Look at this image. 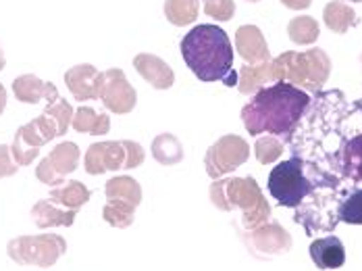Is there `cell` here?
<instances>
[{"label": "cell", "instance_id": "1", "mask_svg": "<svg viewBox=\"0 0 362 271\" xmlns=\"http://www.w3.org/2000/svg\"><path fill=\"white\" fill-rule=\"evenodd\" d=\"M308 103V94L298 86L275 81L254 94L252 100L242 109V121L250 136H288L302 119Z\"/></svg>", "mask_w": 362, "mask_h": 271}, {"label": "cell", "instance_id": "2", "mask_svg": "<svg viewBox=\"0 0 362 271\" xmlns=\"http://www.w3.org/2000/svg\"><path fill=\"white\" fill-rule=\"evenodd\" d=\"M180 48L185 65L200 81H223L229 88L238 86L231 40L218 25L200 23L192 28L181 40Z\"/></svg>", "mask_w": 362, "mask_h": 271}, {"label": "cell", "instance_id": "3", "mask_svg": "<svg viewBox=\"0 0 362 271\" xmlns=\"http://www.w3.org/2000/svg\"><path fill=\"white\" fill-rule=\"evenodd\" d=\"M275 81H288L291 86L321 88L329 78L331 61L323 48H310L306 52H284L271 61Z\"/></svg>", "mask_w": 362, "mask_h": 271}, {"label": "cell", "instance_id": "4", "mask_svg": "<svg viewBox=\"0 0 362 271\" xmlns=\"http://www.w3.org/2000/svg\"><path fill=\"white\" fill-rule=\"evenodd\" d=\"M211 202L221 211H233L238 207L244 209V224L248 228L269 215L267 200L262 198L252 178H229L213 182Z\"/></svg>", "mask_w": 362, "mask_h": 271}, {"label": "cell", "instance_id": "5", "mask_svg": "<svg viewBox=\"0 0 362 271\" xmlns=\"http://www.w3.org/2000/svg\"><path fill=\"white\" fill-rule=\"evenodd\" d=\"M67 253V242L59 233H37V236H17L8 240L6 255L17 265H34L48 270Z\"/></svg>", "mask_w": 362, "mask_h": 271}, {"label": "cell", "instance_id": "6", "mask_svg": "<svg viewBox=\"0 0 362 271\" xmlns=\"http://www.w3.org/2000/svg\"><path fill=\"white\" fill-rule=\"evenodd\" d=\"M313 188V182L304 173V161L298 156L281 161L269 175V192L284 207H298Z\"/></svg>", "mask_w": 362, "mask_h": 271}, {"label": "cell", "instance_id": "7", "mask_svg": "<svg viewBox=\"0 0 362 271\" xmlns=\"http://www.w3.org/2000/svg\"><path fill=\"white\" fill-rule=\"evenodd\" d=\"M248 155H250V149L244 138H240L235 134L223 136L206 151V156H204L206 173L213 180H218L221 175L231 173L238 167H242L248 161Z\"/></svg>", "mask_w": 362, "mask_h": 271}, {"label": "cell", "instance_id": "8", "mask_svg": "<svg viewBox=\"0 0 362 271\" xmlns=\"http://www.w3.org/2000/svg\"><path fill=\"white\" fill-rule=\"evenodd\" d=\"M79 167V149L75 142L57 144L50 155L44 156L36 167V178L46 186H61L67 175Z\"/></svg>", "mask_w": 362, "mask_h": 271}, {"label": "cell", "instance_id": "9", "mask_svg": "<svg viewBox=\"0 0 362 271\" xmlns=\"http://www.w3.org/2000/svg\"><path fill=\"white\" fill-rule=\"evenodd\" d=\"M100 100L115 115H127L136 109L138 92L125 78L123 69L112 67L103 71V86H100Z\"/></svg>", "mask_w": 362, "mask_h": 271}, {"label": "cell", "instance_id": "10", "mask_svg": "<svg viewBox=\"0 0 362 271\" xmlns=\"http://www.w3.org/2000/svg\"><path fill=\"white\" fill-rule=\"evenodd\" d=\"M125 146L123 140H107V142H96L88 149L83 156V169L90 175H103L107 171L125 169Z\"/></svg>", "mask_w": 362, "mask_h": 271}, {"label": "cell", "instance_id": "11", "mask_svg": "<svg viewBox=\"0 0 362 271\" xmlns=\"http://www.w3.org/2000/svg\"><path fill=\"white\" fill-rule=\"evenodd\" d=\"M65 86L69 88L71 96L77 103H88V100H98L100 98V86H103V74L90 65L81 63L65 71Z\"/></svg>", "mask_w": 362, "mask_h": 271}, {"label": "cell", "instance_id": "12", "mask_svg": "<svg viewBox=\"0 0 362 271\" xmlns=\"http://www.w3.org/2000/svg\"><path fill=\"white\" fill-rule=\"evenodd\" d=\"M235 50L246 65H258L271 61L269 44L256 25H242L235 32Z\"/></svg>", "mask_w": 362, "mask_h": 271}, {"label": "cell", "instance_id": "13", "mask_svg": "<svg viewBox=\"0 0 362 271\" xmlns=\"http://www.w3.org/2000/svg\"><path fill=\"white\" fill-rule=\"evenodd\" d=\"M13 94L19 103H25V105H37L42 100H46V105H48L59 98L57 86L52 81H42L32 74L13 79Z\"/></svg>", "mask_w": 362, "mask_h": 271}, {"label": "cell", "instance_id": "14", "mask_svg": "<svg viewBox=\"0 0 362 271\" xmlns=\"http://www.w3.org/2000/svg\"><path fill=\"white\" fill-rule=\"evenodd\" d=\"M134 67L154 90H169L175 81L173 69L156 54L140 52L134 57Z\"/></svg>", "mask_w": 362, "mask_h": 271}, {"label": "cell", "instance_id": "15", "mask_svg": "<svg viewBox=\"0 0 362 271\" xmlns=\"http://www.w3.org/2000/svg\"><path fill=\"white\" fill-rule=\"evenodd\" d=\"M310 259L319 270H339L346 263V248L337 236L317 238L310 244Z\"/></svg>", "mask_w": 362, "mask_h": 271}, {"label": "cell", "instance_id": "16", "mask_svg": "<svg viewBox=\"0 0 362 271\" xmlns=\"http://www.w3.org/2000/svg\"><path fill=\"white\" fill-rule=\"evenodd\" d=\"M15 136H19L28 146L40 151L44 144H48L50 140L59 138V125L54 123L52 117L42 113V115H37L36 119H32L30 123L21 125V127L15 132Z\"/></svg>", "mask_w": 362, "mask_h": 271}, {"label": "cell", "instance_id": "17", "mask_svg": "<svg viewBox=\"0 0 362 271\" xmlns=\"http://www.w3.org/2000/svg\"><path fill=\"white\" fill-rule=\"evenodd\" d=\"M77 217V211L63 209L52 200H37L32 207V219L40 230L48 228H69Z\"/></svg>", "mask_w": 362, "mask_h": 271}, {"label": "cell", "instance_id": "18", "mask_svg": "<svg viewBox=\"0 0 362 271\" xmlns=\"http://www.w3.org/2000/svg\"><path fill=\"white\" fill-rule=\"evenodd\" d=\"M90 196H92L90 188L77 180L63 182L61 186H54L50 190V200L63 209H69V211H79L90 200Z\"/></svg>", "mask_w": 362, "mask_h": 271}, {"label": "cell", "instance_id": "19", "mask_svg": "<svg viewBox=\"0 0 362 271\" xmlns=\"http://www.w3.org/2000/svg\"><path fill=\"white\" fill-rule=\"evenodd\" d=\"M323 21L331 32L348 34V30H352L358 23V15L350 4L341 0H331L323 8Z\"/></svg>", "mask_w": 362, "mask_h": 271}, {"label": "cell", "instance_id": "20", "mask_svg": "<svg viewBox=\"0 0 362 271\" xmlns=\"http://www.w3.org/2000/svg\"><path fill=\"white\" fill-rule=\"evenodd\" d=\"M71 125L77 134L107 136L110 129V119L107 113H96L92 107H79L73 113Z\"/></svg>", "mask_w": 362, "mask_h": 271}, {"label": "cell", "instance_id": "21", "mask_svg": "<svg viewBox=\"0 0 362 271\" xmlns=\"http://www.w3.org/2000/svg\"><path fill=\"white\" fill-rule=\"evenodd\" d=\"M271 81H275L271 71V61L258 65H244L238 74V88L242 94H256L258 90L264 88V83Z\"/></svg>", "mask_w": 362, "mask_h": 271}, {"label": "cell", "instance_id": "22", "mask_svg": "<svg viewBox=\"0 0 362 271\" xmlns=\"http://www.w3.org/2000/svg\"><path fill=\"white\" fill-rule=\"evenodd\" d=\"M105 194L109 200H123V202H129L134 207H140V202H142V188L129 175L110 178L105 184Z\"/></svg>", "mask_w": 362, "mask_h": 271}, {"label": "cell", "instance_id": "23", "mask_svg": "<svg viewBox=\"0 0 362 271\" xmlns=\"http://www.w3.org/2000/svg\"><path fill=\"white\" fill-rule=\"evenodd\" d=\"M152 156L156 163L165 165V167H173L183 161V146L177 140V136L173 134H158L152 140Z\"/></svg>", "mask_w": 362, "mask_h": 271}, {"label": "cell", "instance_id": "24", "mask_svg": "<svg viewBox=\"0 0 362 271\" xmlns=\"http://www.w3.org/2000/svg\"><path fill=\"white\" fill-rule=\"evenodd\" d=\"M163 11L171 25H192L200 13V0H167Z\"/></svg>", "mask_w": 362, "mask_h": 271}, {"label": "cell", "instance_id": "25", "mask_svg": "<svg viewBox=\"0 0 362 271\" xmlns=\"http://www.w3.org/2000/svg\"><path fill=\"white\" fill-rule=\"evenodd\" d=\"M341 169L344 175L354 180V182H362V134L350 138L344 149H341Z\"/></svg>", "mask_w": 362, "mask_h": 271}, {"label": "cell", "instance_id": "26", "mask_svg": "<svg viewBox=\"0 0 362 271\" xmlns=\"http://www.w3.org/2000/svg\"><path fill=\"white\" fill-rule=\"evenodd\" d=\"M288 36L293 44H313L317 42V38L321 36V28H319V21L315 17H308V15H300V17H293L290 23H288Z\"/></svg>", "mask_w": 362, "mask_h": 271}, {"label": "cell", "instance_id": "27", "mask_svg": "<svg viewBox=\"0 0 362 271\" xmlns=\"http://www.w3.org/2000/svg\"><path fill=\"white\" fill-rule=\"evenodd\" d=\"M136 209L134 204L129 202H123V200H109L103 209V219L112 226V228H119V230H125L134 224V217H136Z\"/></svg>", "mask_w": 362, "mask_h": 271}, {"label": "cell", "instance_id": "28", "mask_svg": "<svg viewBox=\"0 0 362 271\" xmlns=\"http://www.w3.org/2000/svg\"><path fill=\"white\" fill-rule=\"evenodd\" d=\"M337 217L344 224L362 226V188L348 194V198L337 209Z\"/></svg>", "mask_w": 362, "mask_h": 271}, {"label": "cell", "instance_id": "29", "mask_svg": "<svg viewBox=\"0 0 362 271\" xmlns=\"http://www.w3.org/2000/svg\"><path fill=\"white\" fill-rule=\"evenodd\" d=\"M44 113L48 117H52L54 119V123L59 125V136H65L67 134V129H69V125H71V119H73V107L65 100V98H57V100H52V103H48L46 105V109H44Z\"/></svg>", "mask_w": 362, "mask_h": 271}, {"label": "cell", "instance_id": "30", "mask_svg": "<svg viewBox=\"0 0 362 271\" xmlns=\"http://www.w3.org/2000/svg\"><path fill=\"white\" fill-rule=\"evenodd\" d=\"M254 151H256V158L267 165V163H273V161H277L281 156V142L277 138L264 136V138L256 140Z\"/></svg>", "mask_w": 362, "mask_h": 271}, {"label": "cell", "instance_id": "31", "mask_svg": "<svg viewBox=\"0 0 362 271\" xmlns=\"http://www.w3.org/2000/svg\"><path fill=\"white\" fill-rule=\"evenodd\" d=\"M204 13L215 21H229L235 15L233 0H202Z\"/></svg>", "mask_w": 362, "mask_h": 271}, {"label": "cell", "instance_id": "32", "mask_svg": "<svg viewBox=\"0 0 362 271\" xmlns=\"http://www.w3.org/2000/svg\"><path fill=\"white\" fill-rule=\"evenodd\" d=\"M123 146H125V155H127L125 169H136V167H140L144 163L146 153L142 144H138L134 140H123Z\"/></svg>", "mask_w": 362, "mask_h": 271}, {"label": "cell", "instance_id": "33", "mask_svg": "<svg viewBox=\"0 0 362 271\" xmlns=\"http://www.w3.org/2000/svg\"><path fill=\"white\" fill-rule=\"evenodd\" d=\"M19 171V165L11 155V146L0 144V178H11Z\"/></svg>", "mask_w": 362, "mask_h": 271}, {"label": "cell", "instance_id": "34", "mask_svg": "<svg viewBox=\"0 0 362 271\" xmlns=\"http://www.w3.org/2000/svg\"><path fill=\"white\" fill-rule=\"evenodd\" d=\"M310 2L313 0H281V4L291 8V11H304V8L310 6Z\"/></svg>", "mask_w": 362, "mask_h": 271}, {"label": "cell", "instance_id": "35", "mask_svg": "<svg viewBox=\"0 0 362 271\" xmlns=\"http://www.w3.org/2000/svg\"><path fill=\"white\" fill-rule=\"evenodd\" d=\"M4 107H6V90H4V86L0 83V115L4 113Z\"/></svg>", "mask_w": 362, "mask_h": 271}, {"label": "cell", "instance_id": "36", "mask_svg": "<svg viewBox=\"0 0 362 271\" xmlns=\"http://www.w3.org/2000/svg\"><path fill=\"white\" fill-rule=\"evenodd\" d=\"M4 65H6V57H4V48H2V44H0V71L4 69Z\"/></svg>", "mask_w": 362, "mask_h": 271}, {"label": "cell", "instance_id": "37", "mask_svg": "<svg viewBox=\"0 0 362 271\" xmlns=\"http://www.w3.org/2000/svg\"><path fill=\"white\" fill-rule=\"evenodd\" d=\"M348 2H362V0H348Z\"/></svg>", "mask_w": 362, "mask_h": 271}, {"label": "cell", "instance_id": "38", "mask_svg": "<svg viewBox=\"0 0 362 271\" xmlns=\"http://www.w3.org/2000/svg\"><path fill=\"white\" fill-rule=\"evenodd\" d=\"M246 2H260V0H246Z\"/></svg>", "mask_w": 362, "mask_h": 271}, {"label": "cell", "instance_id": "39", "mask_svg": "<svg viewBox=\"0 0 362 271\" xmlns=\"http://www.w3.org/2000/svg\"><path fill=\"white\" fill-rule=\"evenodd\" d=\"M361 103H362V100H361Z\"/></svg>", "mask_w": 362, "mask_h": 271}]
</instances>
